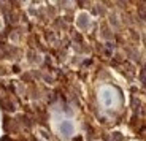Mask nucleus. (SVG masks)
<instances>
[{"label": "nucleus", "mask_w": 146, "mask_h": 141, "mask_svg": "<svg viewBox=\"0 0 146 141\" xmlns=\"http://www.w3.org/2000/svg\"><path fill=\"white\" fill-rule=\"evenodd\" d=\"M59 130H60V133H62L64 136H70V135H73V125H72V122L64 120V122L59 125Z\"/></svg>", "instance_id": "1"}]
</instances>
